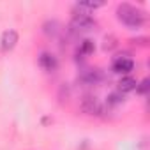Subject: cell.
Wrapping results in <instances>:
<instances>
[{"instance_id":"12","label":"cell","mask_w":150,"mask_h":150,"mask_svg":"<svg viewBox=\"0 0 150 150\" xmlns=\"http://www.w3.org/2000/svg\"><path fill=\"white\" fill-rule=\"evenodd\" d=\"M115 46H117L115 37H106V39H104V44H103V50H104V51H110V50H113Z\"/></svg>"},{"instance_id":"11","label":"cell","mask_w":150,"mask_h":150,"mask_svg":"<svg viewBox=\"0 0 150 150\" xmlns=\"http://www.w3.org/2000/svg\"><path fill=\"white\" fill-rule=\"evenodd\" d=\"M92 51H94V42L88 41V39H85V41L80 44V55H90Z\"/></svg>"},{"instance_id":"5","label":"cell","mask_w":150,"mask_h":150,"mask_svg":"<svg viewBox=\"0 0 150 150\" xmlns=\"http://www.w3.org/2000/svg\"><path fill=\"white\" fill-rule=\"evenodd\" d=\"M37 62H39V67H41L42 71H46V72H55L57 67H58V60H57V57L51 55V53H48V51H42V53L39 55Z\"/></svg>"},{"instance_id":"1","label":"cell","mask_w":150,"mask_h":150,"mask_svg":"<svg viewBox=\"0 0 150 150\" xmlns=\"http://www.w3.org/2000/svg\"><path fill=\"white\" fill-rule=\"evenodd\" d=\"M117 18L120 23H124L129 28H141L146 21L145 11L131 6V4H120L117 7Z\"/></svg>"},{"instance_id":"13","label":"cell","mask_w":150,"mask_h":150,"mask_svg":"<svg viewBox=\"0 0 150 150\" xmlns=\"http://www.w3.org/2000/svg\"><path fill=\"white\" fill-rule=\"evenodd\" d=\"M124 101V97H122V94L118 92V94H111L110 97H108V103L110 104H118V103H122Z\"/></svg>"},{"instance_id":"9","label":"cell","mask_w":150,"mask_h":150,"mask_svg":"<svg viewBox=\"0 0 150 150\" xmlns=\"http://www.w3.org/2000/svg\"><path fill=\"white\" fill-rule=\"evenodd\" d=\"M42 30H44V34L48 35V37H57L58 34H60V23L58 21H46L44 23V27H42Z\"/></svg>"},{"instance_id":"4","label":"cell","mask_w":150,"mask_h":150,"mask_svg":"<svg viewBox=\"0 0 150 150\" xmlns=\"http://www.w3.org/2000/svg\"><path fill=\"white\" fill-rule=\"evenodd\" d=\"M78 80L81 81V83H85V85H99L103 80H104V74H103V71L101 69H85V71H81L80 72V76H78Z\"/></svg>"},{"instance_id":"8","label":"cell","mask_w":150,"mask_h":150,"mask_svg":"<svg viewBox=\"0 0 150 150\" xmlns=\"http://www.w3.org/2000/svg\"><path fill=\"white\" fill-rule=\"evenodd\" d=\"M136 80L134 78H122L120 81H118V92L120 94H127V92H132V90H136Z\"/></svg>"},{"instance_id":"7","label":"cell","mask_w":150,"mask_h":150,"mask_svg":"<svg viewBox=\"0 0 150 150\" xmlns=\"http://www.w3.org/2000/svg\"><path fill=\"white\" fill-rule=\"evenodd\" d=\"M18 42V32L16 30H6L2 34V41H0V46H2V51H11Z\"/></svg>"},{"instance_id":"10","label":"cell","mask_w":150,"mask_h":150,"mask_svg":"<svg viewBox=\"0 0 150 150\" xmlns=\"http://www.w3.org/2000/svg\"><path fill=\"white\" fill-rule=\"evenodd\" d=\"M103 6H104V2H78L76 4V9H80V11H85V9L94 11V9H99Z\"/></svg>"},{"instance_id":"14","label":"cell","mask_w":150,"mask_h":150,"mask_svg":"<svg viewBox=\"0 0 150 150\" xmlns=\"http://www.w3.org/2000/svg\"><path fill=\"white\" fill-rule=\"evenodd\" d=\"M136 90L139 94H146V90H148V80H143L139 85H136Z\"/></svg>"},{"instance_id":"6","label":"cell","mask_w":150,"mask_h":150,"mask_svg":"<svg viewBox=\"0 0 150 150\" xmlns=\"http://www.w3.org/2000/svg\"><path fill=\"white\" fill-rule=\"evenodd\" d=\"M113 72H118V74H127L132 71L134 67V62L127 57V55H118L115 60H113Z\"/></svg>"},{"instance_id":"3","label":"cell","mask_w":150,"mask_h":150,"mask_svg":"<svg viewBox=\"0 0 150 150\" xmlns=\"http://www.w3.org/2000/svg\"><path fill=\"white\" fill-rule=\"evenodd\" d=\"M80 110L90 117H101L104 113V104L96 96H83L80 101Z\"/></svg>"},{"instance_id":"2","label":"cell","mask_w":150,"mask_h":150,"mask_svg":"<svg viewBox=\"0 0 150 150\" xmlns=\"http://www.w3.org/2000/svg\"><path fill=\"white\" fill-rule=\"evenodd\" d=\"M96 27H97V23L88 13L78 11V9L72 13V16H71V28L74 32H90Z\"/></svg>"}]
</instances>
